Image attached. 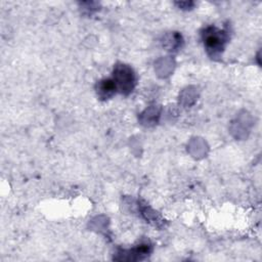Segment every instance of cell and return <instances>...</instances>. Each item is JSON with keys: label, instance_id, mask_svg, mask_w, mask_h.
Listing matches in <instances>:
<instances>
[{"label": "cell", "instance_id": "1", "mask_svg": "<svg viewBox=\"0 0 262 262\" xmlns=\"http://www.w3.org/2000/svg\"><path fill=\"white\" fill-rule=\"evenodd\" d=\"M227 41V35L223 31H219L215 28H209L204 33V43L207 50L215 55L220 53Z\"/></svg>", "mask_w": 262, "mask_h": 262}, {"label": "cell", "instance_id": "2", "mask_svg": "<svg viewBox=\"0 0 262 262\" xmlns=\"http://www.w3.org/2000/svg\"><path fill=\"white\" fill-rule=\"evenodd\" d=\"M115 77V84L116 87L118 86L122 92L128 93L133 89L134 83H135V77L134 73L131 68L125 64L117 66L114 72Z\"/></svg>", "mask_w": 262, "mask_h": 262}, {"label": "cell", "instance_id": "3", "mask_svg": "<svg viewBox=\"0 0 262 262\" xmlns=\"http://www.w3.org/2000/svg\"><path fill=\"white\" fill-rule=\"evenodd\" d=\"M116 90V84L113 80L106 79L102 80L97 85V94L101 98H108L111 97Z\"/></svg>", "mask_w": 262, "mask_h": 262}]
</instances>
